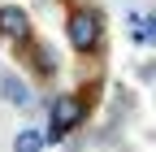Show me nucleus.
Segmentation results:
<instances>
[{
    "mask_svg": "<svg viewBox=\"0 0 156 152\" xmlns=\"http://www.w3.org/2000/svg\"><path fill=\"white\" fill-rule=\"evenodd\" d=\"M65 44L74 56H95L104 48V13L95 5H74L65 13Z\"/></svg>",
    "mask_w": 156,
    "mask_h": 152,
    "instance_id": "obj_1",
    "label": "nucleus"
},
{
    "mask_svg": "<svg viewBox=\"0 0 156 152\" xmlns=\"http://www.w3.org/2000/svg\"><path fill=\"white\" fill-rule=\"evenodd\" d=\"M87 113H91V96H87V91H61V96H52L48 126H44L48 143H65L74 130L87 122Z\"/></svg>",
    "mask_w": 156,
    "mask_h": 152,
    "instance_id": "obj_2",
    "label": "nucleus"
},
{
    "mask_svg": "<svg viewBox=\"0 0 156 152\" xmlns=\"http://www.w3.org/2000/svg\"><path fill=\"white\" fill-rule=\"evenodd\" d=\"M17 48H22V61H26V70L35 74V78H56V74H61V56H56V48L48 44V39H35V35H30V39L26 44H17Z\"/></svg>",
    "mask_w": 156,
    "mask_h": 152,
    "instance_id": "obj_3",
    "label": "nucleus"
},
{
    "mask_svg": "<svg viewBox=\"0 0 156 152\" xmlns=\"http://www.w3.org/2000/svg\"><path fill=\"white\" fill-rule=\"evenodd\" d=\"M0 100H5L9 109H17V113H35V87H30V78L5 65L0 70Z\"/></svg>",
    "mask_w": 156,
    "mask_h": 152,
    "instance_id": "obj_4",
    "label": "nucleus"
},
{
    "mask_svg": "<svg viewBox=\"0 0 156 152\" xmlns=\"http://www.w3.org/2000/svg\"><path fill=\"white\" fill-rule=\"evenodd\" d=\"M0 39H13V44L30 39V13L22 5H0Z\"/></svg>",
    "mask_w": 156,
    "mask_h": 152,
    "instance_id": "obj_5",
    "label": "nucleus"
},
{
    "mask_svg": "<svg viewBox=\"0 0 156 152\" xmlns=\"http://www.w3.org/2000/svg\"><path fill=\"white\" fill-rule=\"evenodd\" d=\"M44 148H48V135L35 122H26L22 130H13V139H9V152H44Z\"/></svg>",
    "mask_w": 156,
    "mask_h": 152,
    "instance_id": "obj_6",
    "label": "nucleus"
},
{
    "mask_svg": "<svg viewBox=\"0 0 156 152\" xmlns=\"http://www.w3.org/2000/svg\"><path fill=\"white\" fill-rule=\"evenodd\" d=\"M152 22H156V9H152Z\"/></svg>",
    "mask_w": 156,
    "mask_h": 152,
    "instance_id": "obj_7",
    "label": "nucleus"
}]
</instances>
